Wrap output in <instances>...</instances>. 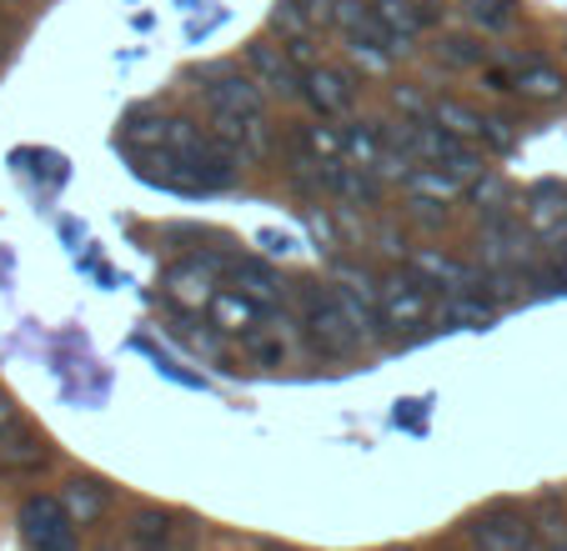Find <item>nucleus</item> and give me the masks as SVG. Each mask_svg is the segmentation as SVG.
Returning a JSON list of instances; mask_svg holds the SVG:
<instances>
[{
    "instance_id": "ea45409f",
    "label": "nucleus",
    "mask_w": 567,
    "mask_h": 551,
    "mask_svg": "<svg viewBox=\"0 0 567 551\" xmlns=\"http://www.w3.org/2000/svg\"><path fill=\"white\" fill-rule=\"evenodd\" d=\"M422 412H427V402H396V426H422Z\"/></svg>"
},
{
    "instance_id": "dca6fc26",
    "label": "nucleus",
    "mask_w": 567,
    "mask_h": 551,
    "mask_svg": "<svg viewBox=\"0 0 567 551\" xmlns=\"http://www.w3.org/2000/svg\"><path fill=\"white\" fill-rule=\"evenodd\" d=\"M503 316V306L497 301H487L482 291H457V297H442L437 301V326L442 331H487L493 321Z\"/></svg>"
},
{
    "instance_id": "2f4dec72",
    "label": "nucleus",
    "mask_w": 567,
    "mask_h": 551,
    "mask_svg": "<svg viewBox=\"0 0 567 551\" xmlns=\"http://www.w3.org/2000/svg\"><path fill=\"white\" fill-rule=\"evenodd\" d=\"M392 116L432 121V96H422V85H412V81H396L392 85Z\"/></svg>"
},
{
    "instance_id": "9b49d317",
    "label": "nucleus",
    "mask_w": 567,
    "mask_h": 551,
    "mask_svg": "<svg viewBox=\"0 0 567 551\" xmlns=\"http://www.w3.org/2000/svg\"><path fill=\"white\" fill-rule=\"evenodd\" d=\"M472 541H477V551H543L537 527L513 507L482 511V517L472 521Z\"/></svg>"
},
{
    "instance_id": "bb28decb",
    "label": "nucleus",
    "mask_w": 567,
    "mask_h": 551,
    "mask_svg": "<svg viewBox=\"0 0 567 551\" xmlns=\"http://www.w3.org/2000/svg\"><path fill=\"white\" fill-rule=\"evenodd\" d=\"M271 31L281 35V41H317V15H311L307 0H281L277 11H271Z\"/></svg>"
},
{
    "instance_id": "e433bc0d",
    "label": "nucleus",
    "mask_w": 567,
    "mask_h": 551,
    "mask_svg": "<svg viewBox=\"0 0 567 551\" xmlns=\"http://www.w3.org/2000/svg\"><path fill=\"white\" fill-rule=\"evenodd\" d=\"M257 241L267 246V256H291L301 246L297 236H287V231H257Z\"/></svg>"
},
{
    "instance_id": "f3484780",
    "label": "nucleus",
    "mask_w": 567,
    "mask_h": 551,
    "mask_svg": "<svg viewBox=\"0 0 567 551\" xmlns=\"http://www.w3.org/2000/svg\"><path fill=\"white\" fill-rule=\"evenodd\" d=\"M372 11H377V25L386 31L396 55L417 51V41L427 35V25H422V15H417V0H372Z\"/></svg>"
},
{
    "instance_id": "393cba45",
    "label": "nucleus",
    "mask_w": 567,
    "mask_h": 551,
    "mask_svg": "<svg viewBox=\"0 0 567 551\" xmlns=\"http://www.w3.org/2000/svg\"><path fill=\"white\" fill-rule=\"evenodd\" d=\"M347 136V160L352 166H367L382 176V156H386V141H382V121H352L342 131Z\"/></svg>"
},
{
    "instance_id": "7c9ffc66",
    "label": "nucleus",
    "mask_w": 567,
    "mask_h": 551,
    "mask_svg": "<svg viewBox=\"0 0 567 551\" xmlns=\"http://www.w3.org/2000/svg\"><path fill=\"white\" fill-rule=\"evenodd\" d=\"M131 346H136L141 356H146V361H151V366H156L161 376H172L176 386H192V392H196V386H206L202 376H196V372H186V366H182V361H176V356H166V351H161V346H151L146 336H136V341H131Z\"/></svg>"
},
{
    "instance_id": "aec40b11",
    "label": "nucleus",
    "mask_w": 567,
    "mask_h": 551,
    "mask_svg": "<svg viewBox=\"0 0 567 551\" xmlns=\"http://www.w3.org/2000/svg\"><path fill=\"white\" fill-rule=\"evenodd\" d=\"M513 85H517V101H533V106H547V101L567 96V75L557 71V65H547L543 55H527L513 71Z\"/></svg>"
},
{
    "instance_id": "5701e85b",
    "label": "nucleus",
    "mask_w": 567,
    "mask_h": 551,
    "mask_svg": "<svg viewBox=\"0 0 567 551\" xmlns=\"http://www.w3.org/2000/svg\"><path fill=\"white\" fill-rule=\"evenodd\" d=\"M482 121H487V111H477L472 101H462V96H437L432 101V126L452 131V136H462V141H477L482 146Z\"/></svg>"
},
{
    "instance_id": "4be33fe9",
    "label": "nucleus",
    "mask_w": 567,
    "mask_h": 551,
    "mask_svg": "<svg viewBox=\"0 0 567 551\" xmlns=\"http://www.w3.org/2000/svg\"><path fill=\"white\" fill-rule=\"evenodd\" d=\"M166 121L172 116H161V111H151V106H136L121 116L116 141L126 146V156H136V150H161L166 146Z\"/></svg>"
},
{
    "instance_id": "20e7f679",
    "label": "nucleus",
    "mask_w": 567,
    "mask_h": 551,
    "mask_svg": "<svg viewBox=\"0 0 567 551\" xmlns=\"http://www.w3.org/2000/svg\"><path fill=\"white\" fill-rule=\"evenodd\" d=\"M533 231L523 226L517 211H503V216H482L477 226V266H507V271H527L533 266Z\"/></svg>"
},
{
    "instance_id": "1a4fd4ad",
    "label": "nucleus",
    "mask_w": 567,
    "mask_h": 551,
    "mask_svg": "<svg viewBox=\"0 0 567 551\" xmlns=\"http://www.w3.org/2000/svg\"><path fill=\"white\" fill-rule=\"evenodd\" d=\"M247 71L251 81L267 91V96H281V101H301V65L291 61V51L281 41H251L247 45Z\"/></svg>"
},
{
    "instance_id": "ddd939ff",
    "label": "nucleus",
    "mask_w": 567,
    "mask_h": 551,
    "mask_svg": "<svg viewBox=\"0 0 567 551\" xmlns=\"http://www.w3.org/2000/svg\"><path fill=\"white\" fill-rule=\"evenodd\" d=\"M271 316H277V311L261 306V301H251L247 291H236V287H221V291H216L212 311H206V321H212L221 336H231V341H241V336H251V331H261Z\"/></svg>"
},
{
    "instance_id": "f8f14e48",
    "label": "nucleus",
    "mask_w": 567,
    "mask_h": 551,
    "mask_svg": "<svg viewBox=\"0 0 567 551\" xmlns=\"http://www.w3.org/2000/svg\"><path fill=\"white\" fill-rule=\"evenodd\" d=\"M131 170H136L146 186H161V191H172V196H206V180L196 176V166L172 156V150H136Z\"/></svg>"
},
{
    "instance_id": "2eb2a0df",
    "label": "nucleus",
    "mask_w": 567,
    "mask_h": 551,
    "mask_svg": "<svg viewBox=\"0 0 567 551\" xmlns=\"http://www.w3.org/2000/svg\"><path fill=\"white\" fill-rule=\"evenodd\" d=\"M131 547L141 551H192V527L186 521H176L172 511H136V521H131Z\"/></svg>"
},
{
    "instance_id": "cd10ccee",
    "label": "nucleus",
    "mask_w": 567,
    "mask_h": 551,
    "mask_svg": "<svg viewBox=\"0 0 567 551\" xmlns=\"http://www.w3.org/2000/svg\"><path fill=\"white\" fill-rule=\"evenodd\" d=\"M467 21L477 35H503L517 25V0H467Z\"/></svg>"
},
{
    "instance_id": "4c0bfd02",
    "label": "nucleus",
    "mask_w": 567,
    "mask_h": 551,
    "mask_svg": "<svg viewBox=\"0 0 567 551\" xmlns=\"http://www.w3.org/2000/svg\"><path fill=\"white\" fill-rule=\"evenodd\" d=\"M547 271H553V281H557V291H567V241H557V246H547Z\"/></svg>"
},
{
    "instance_id": "f257e3e1",
    "label": "nucleus",
    "mask_w": 567,
    "mask_h": 551,
    "mask_svg": "<svg viewBox=\"0 0 567 551\" xmlns=\"http://www.w3.org/2000/svg\"><path fill=\"white\" fill-rule=\"evenodd\" d=\"M206 81V126L226 141L241 160H267L271 156V116H267V91L251 81L241 65H212Z\"/></svg>"
},
{
    "instance_id": "c756f323",
    "label": "nucleus",
    "mask_w": 567,
    "mask_h": 551,
    "mask_svg": "<svg viewBox=\"0 0 567 551\" xmlns=\"http://www.w3.org/2000/svg\"><path fill=\"white\" fill-rule=\"evenodd\" d=\"M472 201H477L482 216H503L513 211V196H507V180L493 176V170H482L477 180H472Z\"/></svg>"
},
{
    "instance_id": "412c9836",
    "label": "nucleus",
    "mask_w": 567,
    "mask_h": 551,
    "mask_svg": "<svg viewBox=\"0 0 567 551\" xmlns=\"http://www.w3.org/2000/svg\"><path fill=\"white\" fill-rule=\"evenodd\" d=\"M462 191H467V180L452 176V170H442V166H412V170H408V180H402V196H408V201L452 206Z\"/></svg>"
},
{
    "instance_id": "6e6552de",
    "label": "nucleus",
    "mask_w": 567,
    "mask_h": 551,
    "mask_svg": "<svg viewBox=\"0 0 567 551\" xmlns=\"http://www.w3.org/2000/svg\"><path fill=\"white\" fill-rule=\"evenodd\" d=\"M517 216H523V226L533 231L537 246L567 241V186L563 180H537V186H527Z\"/></svg>"
},
{
    "instance_id": "b1692460",
    "label": "nucleus",
    "mask_w": 567,
    "mask_h": 551,
    "mask_svg": "<svg viewBox=\"0 0 567 551\" xmlns=\"http://www.w3.org/2000/svg\"><path fill=\"white\" fill-rule=\"evenodd\" d=\"M61 501H65V511H71V517H75V527H91V521H101V517H106V507H111V491L101 487L96 477H75V481H65Z\"/></svg>"
},
{
    "instance_id": "423d86ee",
    "label": "nucleus",
    "mask_w": 567,
    "mask_h": 551,
    "mask_svg": "<svg viewBox=\"0 0 567 551\" xmlns=\"http://www.w3.org/2000/svg\"><path fill=\"white\" fill-rule=\"evenodd\" d=\"M357 96H362L357 71H347V65H337V61H317L301 75V101H307V111L321 121L347 116V111L357 106Z\"/></svg>"
},
{
    "instance_id": "9d476101",
    "label": "nucleus",
    "mask_w": 567,
    "mask_h": 551,
    "mask_svg": "<svg viewBox=\"0 0 567 551\" xmlns=\"http://www.w3.org/2000/svg\"><path fill=\"white\" fill-rule=\"evenodd\" d=\"M408 266L427 281L437 297H457V291H477L482 281V266L477 261H462V256L442 251V246H417V251H408Z\"/></svg>"
},
{
    "instance_id": "a19ab883",
    "label": "nucleus",
    "mask_w": 567,
    "mask_h": 551,
    "mask_svg": "<svg viewBox=\"0 0 567 551\" xmlns=\"http://www.w3.org/2000/svg\"><path fill=\"white\" fill-rule=\"evenodd\" d=\"M417 15H422V25L432 31V25L442 21V6H437V0H417Z\"/></svg>"
},
{
    "instance_id": "c9c22d12",
    "label": "nucleus",
    "mask_w": 567,
    "mask_h": 551,
    "mask_svg": "<svg viewBox=\"0 0 567 551\" xmlns=\"http://www.w3.org/2000/svg\"><path fill=\"white\" fill-rule=\"evenodd\" d=\"M482 85H487L493 96H517L513 71H503V65H482Z\"/></svg>"
},
{
    "instance_id": "6ab92c4d",
    "label": "nucleus",
    "mask_w": 567,
    "mask_h": 551,
    "mask_svg": "<svg viewBox=\"0 0 567 551\" xmlns=\"http://www.w3.org/2000/svg\"><path fill=\"white\" fill-rule=\"evenodd\" d=\"M287 146L291 150H301V156H311V160H347V136H342V126H332V121H321V116H311V121H297L291 126V136H287Z\"/></svg>"
},
{
    "instance_id": "79ce46f5",
    "label": "nucleus",
    "mask_w": 567,
    "mask_h": 551,
    "mask_svg": "<svg viewBox=\"0 0 567 551\" xmlns=\"http://www.w3.org/2000/svg\"><path fill=\"white\" fill-rule=\"evenodd\" d=\"M126 551H141V547H126Z\"/></svg>"
},
{
    "instance_id": "473e14b6",
    "label": "nucleus",
    "mask_w": 567,
    "mask_h": 551,
    "mask_svg": "<svg viewBox=\"0 0 567 551\" xmlns=\"http://www.w3.org/2000/svg\"><path fill=\"white\" fill-rule=\"evenodd\" d=\"M482 146H487V150H513L517 146L513 116H503V111H487V121H482Z\"/></svg>"
},
{
    "instance_id": "f03ea898",
    "label": "nucleus",
    "mask_w": 567,
    "mask_h": 551,
    "mask_svg": "<svg viewBox=\"0 0 567 551\" xmlns=\"http://www.w3.org/2000/svg\"><path fill=\"white\" fill-rule=\"evenodd\" d=\"M301 331H307L311 351L327 361H352L357 351L367 346V341L357 336V326L347 321L332 281H327V287H321V281H301Z\"/></svg>"
},
{
    "instance_id": "a211bd4d",
    "label": "nucleus",
    "mask_w": 567,
    "mask_h": 551,
    "mask_svg": "<svg viewBox=\"0 0 567 551\" xmlns=\"http://www.w3.org/2000/svg\"><path fill=\"white\" fill-rule=\"evenodd\" d=\"M45 461H51V446H45L41 432H31V426H11V432L0 436V471L6 477H21V471H41Z\"/></svg>"
},
{
    "instance_id": "4468645a",
    "label": "nucleus",
    "mask_w": 567,
    "mask_h": 551,
    "mask_svg": "<svg viewBox=\"0 0 567 551\" xmlns=\"http://www.w3.org/2000/svg\"><path fill=\"white\" fill-rule=\"evenodd\" d=\"M226 287L247 291L251 301H261V306H271V311H277L281 301H287V281H281V271H277L271 261H261V256H231Z\"/></svg>"
},
{
    "instance_id": "c85d7f7f",
    "label": "nucleus",
    "mask_w": 567,
    "mask_h": 551,
    "mask_svg": "<svg viewBox=\"0 0 567 551\" xmlns=\"http://www.w3.org/2000/svg\"><path fill=\"white\" fill-rule=\"evenodd\" d=\"M241 351H247V361L251 366H261V372L287 366V341L271 336V331H251V336H241Z\"/></svg>"
},
{
    "instance_id": "a878e982",
    "label": "nucleus",
    "mask_w": 567,
    "mask_h": 551,
    "mask_svg": "<svg viewBox=\"0 0 567 551\" xmlns=\"http://www.w3.org/2000/svg\"><path fill=\"white\" fill-rule=\"evenodd\" d=\"M437 61L452 65V71H482L487 61V45H482L477 31H452V35H437Z\"/></svg>"
},
{
    "instance_id": "58836bf2",
    "label": "nucleus",
    "mask_w": 567,
    "mask_h": 551,
    "mask_svg": "<svg viewBox=\"0 0 567 551\" xmlns=\"http://www.w3.org/2000/svg\"><path fill=\"white\" fill-rule=\"evenodd\" d=\"M11 426H21V412H16V402H11V392H0V436L11 432Z\"/></svg>"
},
{
    "instance_id": "7ed1b4c3",
    "label": "nucleus",
    "mask_w": 567,
    "mask_h": 551,
    "mask_svg": "<svg viewBox=\"0 0 567 551\" xmlns=\"http://www.w3.org/2000/svg\"><path fill=\"white\" fill-rule=\"evenodd\" d=\"M437 316V291L422 281L412 266L382 276V326L386 336H412Z\"/></svg>"
},
{
    "instance_id": "72a5a7b5",
    "label": "nucleus",
    "mask_w": 567,
    "mask_h": 551,
    "mask_svg": "<svg viewBox=\"0 0 567 551\" xmlns=\"http://www.w3.org/2000/svg\"><path fill=\"white\" fill-rule=\"evenodd\" d=\"M533 527H537V541L547 537V547H553V551H567V521L557 517V507H553V501H547V507H543V517H537Z\"/></svg>"
},
{
    "instance_id": "39448f33",
    "label": "nucleus",
    "mask_w": 567,
    "mask_h": 551,
    "mask_svg": "<svg viewBox=\"0 0 567 551\" xmlns=\"http://www.w3.org/2000/svg\"><path fill=\"white\" fill-rule=\"evenodd\" d=\"M16 527L31 551H75V517L65 511L61 497H41V491L25 497L16 511Z\"/></svg>"
},
{
    "instance_id": "f704fd0d",
    "label": "nucleus",
    "mask_w": 567,
    "mask_h": 551,
    "mask_svg": "<svg viewBox=\"0 0 567 551\" xmlns=\"http://www.w3.org/2000/svg\"><path fill=\"white\" fill-rule=\"evenodd\" d=\"M221 21H226V11H221V6H212V11H206V15H192V21H186V41H206V35H212Z\"/></svg>"
},
{
    "instance_id": "0eeeda50",
    "label": "nucleus",
    "mask_w": 567,
    "mask_h": 551,
    "mask_svg": "<svg viewBox=\"0 0 567 551\" xmlns=\"http://www.w3.org/2000/svg\"><path fill=\"white\" fill-rule=\"evenodd\" d=\"M216 291H221V276L206 271L196 256H182V261H172L161 271V297H166V306L176 316H206Z\"/></svg>"
}]
</instances>
